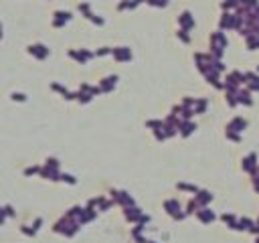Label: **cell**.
Wrapping results in <instances>:
<instances>
[{
	"mask_svg": "<svg viewBox=\"0 0 259 243\" xmlns=\"http://www.w3.org/2000/svg\"><path fill=\"white\" fill-rule=\"evenodd\" d=\"M28 51H31V53H34V55H36V57H47V53H49V51H47L45 47L43 45H34V47H28Z\"/></svg>",
	"mask_w": 259,
	"mask_h": 243,
	"instance_id": "cell-1",
	"label": "cell"
},
{
	"mask_svg": "<svg viewBox=\"0 0 259 243\" xmlns=\"http://www.w3.org/2000/svg\"><path fill=\"white\" fill-rule=\"evenodd\" d=\"M12 99H18V101H24L26 97H24L23 93H12Z\"/></svg>",
	"mask_w": 259,
	"mask_h": 243,
	"instance_id": "cell-4",
	"label": "cell"
},
{
	"mask_svg": "<svg viewBox=\"0 0 259 243\" xmlns=\"http://www.w3.org/2000/svg\"><path fill=\"white\" fill-rule=\"evenodd\" d=\"M237 4H239V0H227L223 4V8H231V6H237Z\"/></svg>",
	"mask_w": 259,
	"mask_h": 243,
	"instance_id": "cell-3",
	"label": "cell"
},
{
	"mask_svg": "<svg viewBox=\"0 0 259 243\" xmlns=\"http://www.w3.org/2000/svg\"><path fill=\"white\" fill-rule=\"evenodd\" d=\"M180 23H182V26H184V28H190V26H192V18H190V14H188V12H184V14L180 16Z\"/></svg>",
	"mask_w": 259,
	"mask_h": 243,
	"instance_id": "cell-2",
	"label": "cell"
}]
</instances>
